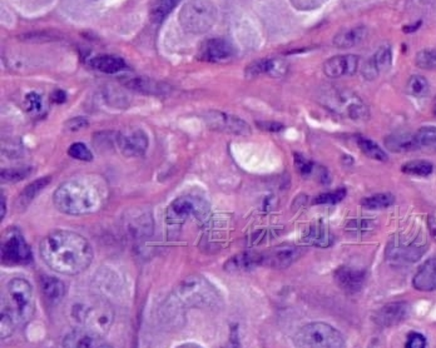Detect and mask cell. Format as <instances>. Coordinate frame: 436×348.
Here are the masks:
<instances>
[{"label":"cell","mask_w":436,"mask_h":348,"mask_svg":"<svg viewBox=\"0 0 436 348\" xmlns=\"http://www.w3.org/2000/svg\"><path fill=\"white\" fill-rule=\"evenodd\" d=\"M39 254L49 268L65 276L80 275L91 266L93 249L83 236L58 229L43 238Z\"/></svg>","instance_id":"cell-1"},{"label":"cell","mask_w":436,"mask_h":348,"mask_svg":"<svg viewBox=\"0 0 436 348\" xmlns=\"http://www.w3.org/2000/svg\"><path fill=\"white\" fill-rule=\"evenodd\" d=\"M107 187L97 177H77L59 185L54 206L70 216H85L99 211L107 200Z\"/></svg>","instance_id":"cell-2"},{"label":"cell","mask_w":436,"mask_h":348,"mask_svg":"<svg viewBox=\"0 0 436 348\" xmlns=\"http://www.w3.org/2000/svg\"><path fill=\"white\" fill-rule=\"evenodd\" d=\"M70 315L80 328L99 336L108 332L114 320V312L111 305L96 297H87L73 302Z\"/></svg>","instance_id":"cell-3"},{"label":"cell","mask_w":436,"mask_h":348,"mask_svg":"<svg viewBox=\"0 0 436 348\" xmlns=\"http://www.w3.org/2000/svg\"><path fill=\"white\" fill-rule=\"evenodd\" d=\"M178 306L186 308L212 310L217 308L222 302L216 287L202 276H190L182 281L175 290Z\"/></svg>","instance_id":"cell-4"},{"label":"cell","mask_w":436,"mask_h":348,"mask_svg":"<svg viewBox=\"0 0 436 348\" xmlns=\"http://www.w3.org/2000/svg\"><path fill=\"white\" fill-rule=\"evenodd\" d=\"M217 21V8L212 0H186L180 11V23L186 32L203 34Z\"/></svg>","instance_id":"cell-5"},{"label":"cell","mask_w":436,"mask_h":348,"mask_svg":"<svg viewBox=\"0 0 436 348\" xmlns=\"http://www.w3.org/2000/svg\"><path fill=\"white\" fill-rule=\"evenodd\" d=\"M34 300H33L32 285L24 278H13L6 285V311L16 320L18 325L27 323L34 313Z\"/></svg>","instance_id":"cell-6"},{"label":"cell","mask_w":436,"mask_h":348,"mask_svg":"<svg viewBox=\"0 0 436 348\" xmlns=\"http://www.w3.org/2000/svg\"><path fill=\"white\" fill-rule=\"evenodd\" d=\"M295 343L298 347L305 348H342L345 346V338L330 325L312 322L296 333Z\"/></svg>","instance_id":"cell-7"},{"label":"cell","mask_w":436,"mask_h":348,"mask_svg":"<svg viewBox=\"0 0 436 348\" xmlns=\"http://www.w3.org/2000/svg\"><path fill=\"white\" fill-rule=\"evenodd\" d=\"M326 104L331 111L349 116L352 121H366L370 116L366 104L349 90L335 92L334 94L329 95Z\"/></svg>","instance_id":"cell-8"},{"label":"cell","mask_w":436,"mask_h":348,"mask_svg":"<svg viewBox=\"0 0 436 348\" xmlns=\"http://www.w3.org/2000/svg\"><path fill=\"white\" fill-rule=\"evenodd\" d=\"M32 251L19 231L8 233L1 243V262L6 266H23L32 262Z\"/></svg>","instance_id":"cell-9"},{"label":"cell","mask_w":436,"mask_h":348,"mask_svg":"<svg viewBox=\"0 0 436 348\" xmlns=\"http://www.w3.org/2000/svg\"><path fill=\"white\" fill-rule=\"evenodd\" d=\"M208 212L206 202L197 197L183 195L170 203L167 210V219L170 223L180 224L190 217H202Z\"/></svg>","instance_id":"cell-10"},{"label":"cell","mask_w":436,"mask_h":348,"mask_svg":"<svg viewBox=\"0 0 436 348\" xmlns=\"http://www.w3.org/2000/svg\"><path fill=\"white\" fill-rule=\"evenodd\" d=\"M236 57L234 45L222 38H212L202 43L198 58L209 63H226Z\"/></svg>","instance_id":"cell-11"},{"label":"cell","mask_w":436,"mask_h":348,"mask_svg":"<svg viewBox=\"0 0 436 348\" xmlns=\"http://www.w3.org/2000/svg\"><path fill=\"white\" fill-rule=\"evenodd\" d=\"M305 254V248L296 246H280L262 254V266L271 268H288Z\"/></svg>","instance_id":"cell-12"},{"label":"cell","mask_w":436,"mask_h":348,"mask_svg":"<svg viewBox=\"0 0 436 348\" xmlns=\"http://www.w3.org/2000/svg\"><path fill=\"white\" fill-rule=\"evenodd\" d=\"M206 123L208 127L219 132L232 133L239 136H247L251 133L250 126L246 121L222 112H209L206 116Z\"/></svg>","instance_id":"cell-13"},{"label":"cell","mask_w":436,"mask_h":348,"mask_svg":"<svg viewBox=\"0 0 436 348\" xmlns=\"http://www.w3.org/2000/svg\"><path fill=\"white\" fill-rule=\"evenodd\" d=\"M116 142L126 157H141L148 148V137L142 129L118 133Z\"/></svg>","instance_id":"cell-14"},{"label":"cell","mask_w":436,"mask_h":348,"mask_svg":"<svg viewBox=\"0 0 436 348\" xmlns=\"http://www.w3.org/2000/svg\"><path fill=\"white\" fill-rule=\"evenodd\" d=\"M366 271L352 266H341L336 269L334 278L337 286L346 293H357L364 288L366 282Z\"/></svg>","instance_id":"cell-15"},{"label":"cell","mask_w":436,"mask_h":348,"mask_svg":"<svg viewBox=\"0 0 436 348\" xmlns=\"http://www.w3.org/2000/svg\"><path fill=\"white\" fill-rule=\"evenodd\" d=\"M359 57L355 54L335 55L324 63V73L329 78H340L344 75H354L359 69Z\"/></svg>","instance_id":"cell-16"},{"label":"cell","mask_w":436,"mask_h":348,"mask_svg":"<svg viewBox=\"0 0 436 348\" xmlns=\"http://www.w3.org/2000/svg\"><path fill=\"white\" fill-rule=\"evenodd\" d=\"M410 306L406 302H394L383 306L376 313L375 321L378 326L383 327H393L404 322L409 317Z\"/></svg>","instance_id":"cell-17"},{"label":"cell","mask_w":436,"mask_h":348,"mask_svg":"<svg viewBox=\"0 0 436 348\" xmlns=\"http://www.w3.org/2000/svg\"><path fill=\"white\" fill-rule=\"evenodd\" d=\"M425 248L421 247L415 242H404L394 241L388 247V257L394 262H416L424 254Z\"/></svg>","instance_id":"cell-18"},{"label":"cell","mask_w":436,"mask_h":348,"mask_svg":"<svg viewBox=\"0 0 436 348\" xmlns=\"http://www.w3.org/2000/svg\"><path fill=\"white\" fill-rule=\"evenodd\" d=\"M101 337L99 335L87 331L85 328H78L65 336L63 344L64 347L68 348L108 347Z\"/></svg>","instance_id":"cell-19"},{"label":"cell","mask_w":436,"mask_h":348,"mask_svg":"<svg viewBox=\"0 0 436 348\" xmlns=\"http://www.w3.org/2000/svg\"><path fill=\"white\" fill-rule=\"evenodd\" d=\"M288 72V65L281 59H260L251 63L246 68L247 78H256L262 74H268L271 77H282Z\"/></svg>","instance_id":"cell-20"},{"label":"cell","mask_w":436,"mask_h":348,"mask_svg":"<svg viewBox=\"0 0 436 348\" xmlns=\"http://www.w3.org/2000/svg\"><path fill=\"white\" fill-rule=\"evenodd\" d=\"M414 288L421 292H432L436 290V257L427 259L418 269L413 278Z\"/></svg>","instance_id":"cell-21"},{"label":"cell","mask_w":436,"mask_h":348,"mask_svg":"<svg viewBox=\"0 0 436 348\" xmlns=\"http://www.w3.org/2000/svg\"><path fill=\"white\" fill-rule=\"evenodd\" d=\"M303 242L314 247L327 248L332 246L334 236L330 229L325 226L324 223H315L311 224L303 236Z\"/></svg>","instance_id":"cell-22"},{"label":"cell","mask_w":436,"mask_h":348,"mask_svg":"<svg viewBox=\"0 0 436 348\" xmlns=\"http://www.w3.org/2000/svg\"><path fill=\"white\" fill-rule=\"evenodd\" d=\"M262 266V254L244 252L236 254L224 264V269L229 272H249Z\"/></svg>","instance_id":"cell-23"},{"label":"cell","mask_w":436,"mask_h":348,"mask_svg":"<svg viewBox=\"0 0 436 348\" xmlns=\"http://www.w3.org/2000/svg\"><path fill=\"white\" fill-rule=\"evenodd\" d=\"M40 290L49 305H58L65 295V286L62 281L52 276L40 277Z\"/></svg>","instance_id":"cell-24"},{"label":"cell","mask_w":436,"mask_h":348,"mask_svg":"<svg viewBox=\"0 0 436 348\" xmlns=\"http://www.w3.org/2000/svg\"><path fill=\"white\" fill-rule=\"evenodd\" d=\"M367 34V28L364 26L346 28L336 34L334 37V45L339 49H350L365 39Z\"/></svg>","instance_id":"cell-25"},{"label":"cell","mask_w":436,"mask_h":348,"mask_svg":"<svg viewBox=\"0 0 436 348\" xmlns=\"http://www.w3.org/2000/svg\"><path fill=\"white\" fill-rule=\"evenodd\" d=\"M385 146L388 151L395 152V153H401V152H410L418 149L416 146L415 136L408 134V133H398V134H391L385 139Z\"/></svg>","instance_id":"cell-26"},{"label":"cell","mask_w":436,"mask_h":348,"mask_svg":"<svg viewBox=\"0 0 436 348\" xmlns=\"http://www.w3.org/2000/svg\"><path fill=\"white\" fill-rule=\"evenodd\" d=\"M128 232L131 233L133 237H148L152 234V229H153V222H152V217L147 213H138L132 218L127 221Z\"/></svg>","instance_id":"cell-27"},{"label":"cell","mask_w":436,"mask_h":348,"mask_svg":"<svg viewBox=\"0 0 436 348\" xmlns=\"http://www.w3.org/2000/svg\"><path fill=\"white\" fill-rule=\"evenodd\" d=\"M91 67L102 73L116 74L126 69V63L122 58L116 55H98L91 60Z\"/></svg>","instance_id":"cell-28"},{"label":"cell","mask_w":436,"mask_h":348,"mask_svg":"<svg viewBox=\"0 0 436 348\" xmlns=\"http://www.w3.org/2000/svg\"><path fill=\"white\" fill-rule=\"evenodd\" d=\"M50 180H52V177H42V178H39V180L26 187L18 198V207L21 210L27 208L32 203L33 200L50 183Z\"/></svg>","instance_id":"cell-29"},{"label":"cell","mask_w":436,"mask_h":348,"mask_svg":"<svg viewBox=\"0 0 436 348\" xmlns=\"http://www.w3.org/2000/svg\"><path fill=\"white\" fill-rule=\"evenodd\" d=\"M180 0H152L151 3V19L155 23H162L170 11L176 8Z\"/></svg>","instance_id":"cell-30"},{"label":"cell","mask_w":436,"mask_h":348,"mask_svg":"<svg viewBox=\"0 0 436 348\" xmlns=\"http://www.w3.org/2000/svg\"><path fill=\"white\" fill-rule=\"evenodd\" d=\"M415 141L418 149H423L425 152H435L436 127L426 126L420 128L415 134Z\"/></svg>","instance_id":"cell-31"},{"label":"cell","mask_w":436,"mask_h":348,"mask_svg":"<svg viewBox=\"0 0 436 348\" xmlns=\"http://www.w3.org/2000/svg\"><path fill=\"white\" fill-rule=\"evenodd\" d=\"M357 146L361 149L362 153L367 156L369 158L375 159L378 162L388 161V154L385 153V151L378 147V143L374 142L369 138H357Z\"/></svg>","instance_id":"cell-32"},{"label":"cell","mask_w":436,"mask_h":348,"mask_svg":"<svg viewBox=\"0 0 436 348\" xmlns=\"http://www.w3.org/2000/svg\"><path fill=\"white\" fill-rule=\"evenodd\" d=\"M395 202L394 195L391 193H378V195H374L371 197H367L362 200V206L367 208V210H383V208H388L390 206H393Z\"/></svg>","instance_id":"cell-33"},{"label":"cell","mask_w":436,"mask_h":348,"mask_svg":"<svg viewBox=\"0 0 436 348\" xmlns=\"http://www.w3.org/2000/svg\"><path fill=\"white\" fill-rule=\"evenodd\" d=\"M401 170H403L404 173L410 174V175L427 177V175H430V174L432 173L434 165H432L430 162H427V161H419V159H416V161H411V162L405 163L404 165L401 167Z\"/></svg>","instance_id":"cell-34"},{"label":"cell","mask_w":436,"mask_h":348,"mask_svg":"<svg viewBox=\"0 0 436 348\" xmlns=\"http://www.w3.org/2000/svg\"><path fill=\"white\" fill-rule=\"evenodd\" d=\"M429 89H430V87H429V83H427L425 77L418 75V74L410 77L408 85H406L408 93L414 95V97H418V98L425 97L429 93Z\"/></svg>","instance_id":"cell-35"},{"label":"cell","mask_w":436,"mask_h":348,"mask_svg":"<svg viewBox=\"0 0 436 348\" xmlns=\"http://www.w3.org/2000/svg\"><path fill=\"white\" fill-rule=\"evenodd\" d=\"M415 63L418 67L424 70H436L435 49H424L416 54Z\"/></svg>","instance_id":"cell-36"},{"label":"cell","mask_w":436,"mask_h":348,"mask_svg":"<svg viewBox=\"0 0 436 348\" xmlns=\"http://www.w3.org/2000/svg\"><path fill=\"white\" fill-rule=\"evenodd\" d=\"M373 59L380 72L388 70V69L391 67V62H393L391 49H390V47H388V45H383V47L378 48V52L374 54Z\"/></svg>","instance_id":"cell-37"},{"label":"cell","mask_w":436,"mask_h":348,"mask_svg":"<svg viewBox=\"0 0 436 348\" xmlns=\"http://www.w3.org/2000/svg\"><path fill=\"white\" fill-rule=\"evenodd\" d=\"M345 197L346 190L340 188V190H336L334 192L317 195L315 198L314 205H337L341 201H344Z\"/></svg>","instance_id":"cell-38"},{"label":"cell","mask_w":436,"mask_h":348,"mask_svg":"<svg viewBox=\"0 0 436 348\" xmlns=\"http://www.w3.org/2000/svg\"><path fill=\"white\" fill-rule=\"evenodd\" d=\"M68 154L72 158L78 159L82 162H91L93 159V154L88 148L85 147L83 143H75L68 149Z\"/></svg>","instance_id":"cell-39"},{"label":"cell","mask_w":436,"mask_h":348,"mask_svg":"<svg viewBox=\"0 0 436 348\" xmlns=\"http://www.w3.org/2000/svg\"><path fill=\"white\" fill-rule=\"evenodd\" d=\"M16 325L18 323H16V320L8 312L1 311V323H0V331H1L0 337H1V339L11 336V333L14 332V330H16Z\"/></svg>","instance_id":"cell-40"},{"label":"cell","mask_w":436,"mask_h":348,"mask_svg":"<svg viewBox=\"0 0 436 348\" xmlns=\"http://www.w3.org/2000/svg\"><path fill=\"white\" fill-rule=\"evenodd\" d=\"M375 228V224L370 219H352L350 223H347V232L361 233L370 232Z\"/></svg>","instance_id":"cell-41"},{"label":"cell","mask_w":436,"mask_h":348,"mask_svg":"<svg viewBox=\"0 0 436 348\" xmlns=\"http://www.w3.org/2000/svg\"><path fill=\"white\" fill-rule=\"evenodd\" d=\"M26 108L29 113L40 114L43 112L42 97L36 92L28 93L27 97H26Z\"/></svg>","instance_id":"cell-42"},{"label":"cell","mask_w":436,"mask_h":348,"mask_svg":"<svg viewBox=\"0 0 436 348\" xmlns=\"http://www.w3.org/2000/svg\"><path fill=\"white\" fill-rule=\"evenodd\" d=\"M293 8L300 11H311L319 9L327 0H290Z\"/></svg>","instance_id":"cell-43"},{"label":"cell","mask_w":436,"mask_h":348,"mask_svg":"<svg viewBox=\"0 0 436 348\" xmlns=\"http://www.w3.org/2000/svg\"><path fill=\"white\" fill-rule=\"evenodd\" d=\"M31 174V169H4L1 170V180L6 182H21Z\"/></svg>","instance_id":"cell-44"},{"label":"cell","mask_w":436,"mask_h":348,"mask_svg":"<svg viewBox=\"0 0 436 348\" xmlns=\"http://www.w3.org/2000/svg\"><path fill=\"white\" fill-rule=\"evenodd\" d=\"M295 167L298 172L303 175H310L314 170V162L305 158L303 154L295 153Z\"/></svg>","instance_id":"cell-45"},{"label":"cell","mask_w":436,"mask_h":348,"mask_svg":"<svg viewBox=\"0 0 436 348\" xmlns=\"http://www.w3.org/2000/svg\"><path fill=\"white\" fill-rule=\"evenodd\" d=\"M361 74L362 77L366 80H376L380 74L376 64L374 62L373 57L370 59H367L366 62H364L361 65Z\"/></svg>","instance_id":"cell-46"},{"label":"cell","mask_w":436,"mask_h":348,"mask_svg":"<svg viewBox=\"0 0 436 348\" xmlns=\"http://www.w3.org/2000/svg\"><path fill=\"white\" fill-rule=\"evenodd\" d=\"M405 346L408 348H424L426 346V338L421 333H410Z\"/></svg>","instance_id":"cell-47"},{"label":"cell","mask_w":436,"mask_h":348,"mask_svg":"<svg viewBox=\"0 0 436 348\" xmlns=\"http://www.w3.org/2000/svg\"><path fill=\"white\" fill-rule=\"evenodd\" d=\"M65 127L70 132H78L80 129L88 127V121L85 118H75V119H70Z\"/></svg>","instance_id":"cell-48"},{"label":"cell","mask_w":436,"mask_h":348,"mask_svg":"<svg viewBox=\"0 0 436 348\" xmlns=\"http://www.w3.org/2000/svg\"><path fill=\"white\" fill-rule=\"evenodd\" d=\"M52 99L58 104H62L64 102L67 101V94L64 93V90L57 89L54 90L53 94H52Z\"/></svg>","instance_id":"cell-49"},{"label":"cell","mask_w":436,"mask_h":348,"mask_svg":"<svg viewBox=\"0 0 436 348\" xmlns=\"http://www.w3.org/2000/svg\"><path fill=\"white\" fill-rule=\"evenodd\" d=\"M261 127H263L265 131H270V132H280L281 129H283V126L280 123H263L260 124Z\"/></svg>","instance_id":"cell-50"},{"label":"cell","mask_w":436,"mask_h":348,"mask_svg":"<svg viewBox=\"0 0 436 348\" xmlns=\"http://www.w3.org/2000/svg\"><path fill=\"white\" fill-rule=\"evenodd\" d=\"M6 198H4V195L1 193V216H0V218H1V219L4 218V216H6Z\"/></svg>","instance_id":"cell-51"},{"label":"cell","mask_w":436,"mask_h":348,"mask_svg":"<svg viewBox=\"0 0 436 348\" xmlns=\"http://www.w3.org/2000/svg\"><path fill=\"white\" fill-rule=\"evenodd\" d=\"M434 113H435V116H436V104H435V108H434Z\"/></svg>","instance_id":"cell-52"}]
</instances>
